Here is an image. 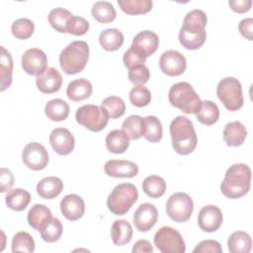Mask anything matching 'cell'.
Returning a JSON list of instances; mask_svg holds the SVG:
<instances>
[{"label": "cell", "instance_id": "1", "mask_svg": "<svg viewBox=\"0 0 253 253\" xmlns=\"http://www.w3.org/2000/svg\"><path fill=\"white\" fill-rule=\"evenodd\" d=\"M207 15L203 10L194 9L184 18L179 32V42L187 49L200 48L206 42Z\"/></svg>", "mask_w": 253, "mask_h": 253}, {"label": "cell", "instance_id": "2", "mask_svg": "<svg viewBox=\"0 0 253 253\" xmlns=\"http://www.w3.org/2000/svg\"><path fill=\"white\" fill-rule=\"evenodd\" d=\"M251 187V169L244 163H235L226 170L220 191L228 199L245 196Z\"/></svg>", "mask_w": 253, "mask_h": 253}, {"label": "cell", "instance_id": "3", "mask_svg": "<svg viewBox=\"0 0 253 253\" xmlns=\"http://www.w3.org/2000/svg\"><path fill=\"white\" fill-rule=\"evenodd\" d=\"M170 135L174 150L181 155L192 153L198 143V137L192 122L184 116L176 117L170 124Z\"/></svg>", "mask_w": 253, "mask_h": 253}, {"label": "cell", "instance_id": "4", "mask_svg": "<svg viewBox=\"0 0 253 253\" xmlns=\"http://www.w3.org/2000/svg\"><path fill=\"white\" fill-rule=\"evenodd\" d=\"M88 58V43L84 41H73L60 52L59 64L66 74H76L85 68Z\"/></svg>", "mask_w": 253, "mask_h": 253}, {"label": "cell", "instance_id": "5", "mask_svg": "<svg viewBox=\"0 0 253 253\" xmlns=\"http://www.w3.org/2000/svg\"><path fill=\"white\" fill-rule=\"evenodd\" d=\"M169 103L185 114H196L202 101L194 88L188 82H178L171 86L168 93Z\"/></svg>", "mask_w": 253, "mask_h": 253}, {"label": "cell", "instance_id": "6", "mask_svg": "<svg viewBox=\"0 0 253 253\" xmlns=\"http://www.w3.org/2000/svg\"><path fill=\"white\" fill-rule=\"evenodd\" d=\"M137 198L138 192L133 184L122 183L117 185L108 196L107 207L112 213L123 215L130 210Z\"/></svg>", "mask_w": 253, "mask_h": 253}, {"label": "cell", "instance_id": "7", "mask_svg": "<svg viewBox=\"0 0 253 253\" xmlns=\"http://www.w3.org/2000/svg\"><path fill=\"white\" fill-rule=\"evenodd\" d=\"M216 95L222 105L228 111L234 112L243 106L242 86L238 79L225 77L221 79L216 87Z\"/></svg>", "mask_w": 253, "mask_h": 253}, {"label": "cell", "instance_id": "8", "mask_svg": "<svg viewBox=\"0 0 253 253\" xmlns=\"http://www.w3.org/2000/svg\"><path fill=\"white\" fill-rule=\"evenodd\" d=\"M75 119L78 124L89 130L98 132L106 127L110 117L102 106L88 104L77 109Z\"/></svg>", "mask_w": 253, "mask_h": 253}, {"label": "cell", "instance_id": "9", "mask_svg": "<svg viewBox=\"0 0 253 253\" xmlns=\"http://www.w3.org/2000/svg\"><path fill=\"white\" fill-rule=\"evenodd\" d=\"M194 211L192 198L183 192L171 195L166 203V213L176 222H186L190 219Z\"/></svg>", "mask_w": 253, "mask_h": 253}, {"label": "cell", "instance_id": "10", "mask_svg": "<svg viewBox=\"0 0 253 253\" xmlns=\"http://www.w3.org/2000/svg\"><path fill=\"white\" fill-rule=\"evenodd\" d=\"M154 244L162 253H184L185 241L180 232L171 226L160 227L154 235Z\"/></svg>", "mask_w": 253, "mask_h": 253}, {"label": "cell", "instance_id": "11", "mask_svg": "<svg viewBox=\"0 0 253 253\" xmlns=\"http://www.w3.org/2000/svg\"><path fill=\"white\" fill-rule=\"evenodd\" d=\"M24 164L35 171L42 170L48 163V152L45 147L36 141L29 142L22 152Z\"/></svg>", "mask_w": 253, "mask_h": 253}, {"label": "cell", "instance_id": "12", "mask_svg": "<svg viewBox=\"0 0 253 253\" xmlns=\"http://www.w3.org/2000/svg\"><path fill=\"white\" fill-rule=\"evenodd\" d=\"M22 67L29 75L39 76L47 68V56L40 48L33 47L25 51L22 55Z\"/></svg>", "mask_w": 253, "mask_h": 253}, {"label": "cell", "instance_id": "13", "mask_svg": "<svg viewBox=\"0 0 253 253\" xmlns=\"http://www.w3.org/2000/svg\"><path fill=\"white\" fill-rule=\"evenodd\" d=\"M161 71L168 76H179L184 73L187 67L185 56L177 50H166L159 58Z\"/></svg>", "mask_w": 253, "mask_h": 253}, {"label": "cell", "instance_id": "14", "mask_svg": "<svg viewBox=\"0 0 253 253\" xmlns=\"http://www.w3.org/2000/svg\"><path fill=\"white\" fill-rule=\"evenodd\" d=\"M158 219V211L154 205L150 203L141 204L133 213L134 227L140 232L150 230Z\"/></svg>", "mask_w": 253, "mask_h": 253}, {"label": "cell", "instance_id": "15", "mask_svg": "<svg viewBox=\"0 0 253 253\" xmlns=\"http://www.w3.org/2000/svg\"><path fill=\"white\" fill-rule=\"evenodd\" d=\"M223 220V215L220 209L214 205L203 207L198 214L199 227L206 232L216 231Z\"/></svg>", "mask_w": 253, "mask_h": 253}, {"label": "cell", "instance_id": "16", "mask_svg": "<svg viewBox=\"0 0 253 253\" xmlns=\"http://www.w3.org/2000/svg\"><path fill=\"white\" fill-rule=\"evenodd\" d=\"M49 142L52 149L59 155H67L75 146V139L69 129L56 127L49 134Z\"/></svg>", "mask_w": 253, "mask_h": 253}, {"label": "cell", "instance_id": "17", "mask_svg": "<svg viewBox=\"0 0 253 253\" xmlns=\"http://www.w3.org/2000/svg\"><path fill=\"white\" fill-rule=\"evenodd\" d=\"M104 171L108 176L115 178H132L138 173V166L128 160L112 159L104 165Z\"/></svg>", "mask_w": 253, "mask_h": 253}, {"label": "cell", "instance_id": "18", "mask_svg": "<svg viewBox=\"0 0 253 253\" xmlns=\"http://www.w3.org/2000/svg\"><path fill=\"white\" fill-rule=\"evenodd\" d=\"M60 211L66 219L74 221L83 216L85 203L80 196L69 194L60 201Z\"/></svg>", "mask_w": 253, "mask_h": 253}, {"label": "cell", "instance_id": "19", "mask_svg": "<svg viewBox=\"0 0 253 253\" xmlns=\"http://www.w3.org/2000/svg\"><path fill=\"white\" fill-rule=\"evenodd\" d=\"M36 84L42 93L52 94L60 89L62 84V77L57 69L53 67H47L43 73L37 76Z\"/></svg>", "mask_w": 253, "mask_h": 253}, {"label": "cell", "instance_id": "20", "mask_svg": "<svg viewBox=\"0 0 253 253\" xmlns=\"http://www.w3.org/2000/svg\"><path fill=\"white\" fill-rule=\"evenodd\" d=\"M159 44L158 36L152 31L139 32L132 40V44L139 50H141L146 57L152 55Z\"/></svg>", "mask_w": 253, "mask_h": 253}, {"label": "cell", "instance_id": "21", "mask_svg": "<svg viewBox=\"0 0 253 253\" xmlns=\"http://www.w3.org/2000/svg\"><path fill=\"white\" fill-rule=\"evenodd\" d=\"M63 190V182L54 176L42 178L37 184L38 195L46 200H52L56 198Z\"/></svg>", "mask_w": 253, "mask_h": 253}, {"label": "cell", "instance_id": "22", "mask_svg": "<svg viewBox=\"0 0 253 253\" xmlns=\"http://www.w3.org/2000/svg\"><path fill=\"white\" fill-rule=\"evenodd\" d=\"M247 136L245 126L238 121L226 124L223 128V139L228 146H240Z\"/></svg>", "mask_w": 253, "mask_h": 253}, {"label": "cell", "instance_id": "23", "mask_svg": "<svg viewBox=\"0 0 253 253\" xmlns=\"http://www.w3.org/2000/svg\"><path fill=\"white\" fill-rule=\"evenodd\" d=\"M93 87L89 80L78 78L71 81L66 88L67 97L73 102H80L89 98L92 94Z\"/></svg>", "mask_w": 253, "mask_h": 253}, {"label": "cell", "instance_id": "24", "mask_svg": "<svg viewBox=\"0 0 253 253\" xmlns=\"http://www.w3.org/2000/svg\"><path fill=\"white\" fill-rule=\"evenodd\" d=\"M52 217L50 210L42 204L34 205L27 215L28 222L31 227L40 231L42 226Z\"/></svg>", "mask_w": 253, "mask_h": 253}, {"label": "cell", "instance_id": "25", "mask_svg": "<svg viewBox=\"0 0 253 253\" xmlns=\"http://www.w3.org/2000/svg\"><path fill=\"white\" fill-rule=\"evenodd\" d=\"M111 236L113 243L122 246L128 243L132 237V227L126 219H117L113 222L111 228Z\"/></svg>", "mask_w": 253, "mask_h": 253}, {"label": "cell", "instance_id": "26", "mask_svg": "<svg viewBox=\"0 0 253 253\" xmlns=\"http://www.w3.org/2000/svg\"><path fill=\"white\" fill-rule=\"evenodd\" d=\"M13 58L10 52L1 46L0 54V91H5L12 84Z\"/></svg>", "mask_w": 253, "mask_h": 253}, {"label": "cell", "instance_id": "27", "mask_svg": "<svg viewBox=\"0 0 253 253\" xmlns=\"http://www.w3.org/2000/svg\"><path fill=\"white\" fill-rule=\"evenodd\" d=\"M129 145V138L124 130L114 129L111 130L106 136L107 149L116 154L124 153Z\"/></svg>", "mask_w": 253, "mask_h": 253}, {"label": "cell", "instance_id": "28", "mask_svg": "<svg viewBox=\"0 0 253 253\" xmlns=\"http://www.w3.org/2000/svg\"><path fill=\"white\" fill-rule=\"evenodd\" d=\"M31 202V195L27 190L16 188L8 192L5 197L7 207L16 211H24Z\"/></svg>", "mask_w": 253, "mask_h": 253}, {"label": "cell", "instance_id": "29", "mask_svg": "<svg viewBox=\"0 0 253 253\" xmlns=\"http://www.w3.org/2000/svg\"><path fill=\"white\" fill-rule=\"evenodd\" d=\"M227 247L231 253H248L252 247V239L247 232L237 230L228 237Z\"/></svg>", "mask_w": 253, "mask_h": 253}, {"label": "cell", "instance_id": "30", "mask_svg": "<svg viewBox=\"0 0 253 253\" xmlns=\"http://www.w3.org/2000/svg\"><path fill=\"white\" fill-rule=\"evenodd\" d=\"M44 114L50 121L62 122L69 115V105L62 99H52L45 104Z\"/></svg>", "mask_w": 253, "mask_h": 253}, {"label": "cell", "instance_id": "31", "mask_svg": "<svg viewBox=\"0 0 253 253\" xmlns=\"http://www.w3.org/2000/svg\"><path fill=\"white\" fill-rule=\"evenodd\" d=\"M99 42L107 51L118 50L124 43V35L118 29H106L99 36Z\"/></svg>", "mask_w": 253, "mask_h": 253}, {"label": "cell", "instance_id": "32", "mask_svg": "<svg viewBox=\"0 0 253 253\" xmlns=\"http://www.w3.org/2000/svg\"><path fill=\"white\" fill-rule=\"evenodd\" d=\"M198 121L206 126L215 124L219 118V109L215 103L206 100L202 101L200 110L196 113Z\"/></svg>", "mask_w": 253, "mask_h": 253}, {"label": "cell", "instance_id": "33", "mask_svg": "<svg viewBox=\"0 0 253 253\" xmlns=\"http://www.w3.org/2000/svg\"><path fill=\"white\" fill-rule=\"evenodd\" d=\"M93 17L100 23H110L116 19L117 12L114 5L108 1H97L91 8Z\"/></svg>", "mask_w": 253, "mask_h": 253}, {"label": "cell", "instance_id": "34", "mask_svg": "<svg viewBox=\"0 0 253 253\" xmlns=\"http://www.w3.org/2000/svg\"><path fill=\"white\" fill-rule=\"evenodd\" d=\"M73 15L65 8L57 7L52 9L48 14V22L51 27L58 33H67L68 23Z\"/></svg>", "mask_w": 253, "mask_h": 253}, {"label": "cell", "instance_id": "35", "mask_svg": "<svg viewBox=\"0 0 253 253\" xmlns=\"http://www.w3.org/2000/svg\"><path fill=\"white\" fill-rule=\"evenodd\" d=\"M142 190L148 197L157 199L164 195L166 191V182L160 176L150 175L143 180Z\"/></svg>", "mask_w": 253, "mask_h": 253}, {"label": "cell", "instance_id": "36", "mask_svg": "<svg viewBox=\"0 0 253 253\" xmlns=\"http://www.w3.org/2000/svg\"><path fill=\"white\" fill-rule=\"evenodd\" d=\"M122 129L126 132L129 139H138L144 134L143 118L131 115L127 117L122 124Z\"/></svg>", "mask_w": 253, "mask_h": 253}, {"label": "cell", "instance_id": "37", "mask_svg": "<svg viewBox=\"0 0 253 253\" xmlns=\"http://www.w3.org/2000/svg\"><path fill=\"white\" fill-rule=\"evenodd\" d=\"M122 11L128 15H140L149 12L152 9L151 0H118Z\"/></svg>", "mask_w": 253, "mask_h": 253}, {"label": "cell", "instance_id": "38", "mask_svg": "<svg viewBox=\"0 0 253 253\" xmlns=\"http://www.w3.org/2000/svg\"><path fill=\"white\" fill-rule=\"evenodd\" d=\"M144 121V134L146 140L149 142H158L163 135V128L161 122L155 116H147L143 118Z\"/></svg>", "mask_w": 253, "mask_h": 253}, {"label": "cell", "instance_id": "39", "mask_svg": "<svg viewBox=\"0 0 253 253\" xmlns=\"http://www.w3.org/2000/svg\"><path fill=\"white\" fill-rule=\"evenodd\" d=\"M62 224L57 217H51L40 230L43 241L52 243L57 241L62 234Z\"/></svg>", "mask_w": 253, "mask_h": 253}, {"label": "cell", "instance_id": "40", "mask_svg": "<svg viewBox=\"0 0 253 253\" xmlns=\"http://www.w3.org/2000/svg\"><path fill=\"white\" fill-rule=\"evenodd\" d=\"M101 106L107 111L110 119H119L126 112V104L124 100L117 96H110L105 98Z\"/></svg>", "mask_w": 253, "mask_h": 253}, {"label": "cell", "instance_id": "41", "mask_svg": "<svg viewBox=\"0 0 253 253\" xmlns=\"http://www.w3.org/2000/svg\"><path fill=\"white\" fill-rule=\"evenodd\" d=\"M13 252H34L35 240L31 234L26 231L17 232L12 239Z\"/></svg>", "mask_w": 253, "mask_h": 253}, {"label": "cell", "instance_id": "42", "mask_svg": "<svg viewBox=\"0 0 253 253\" xmlns=\"http://www.w3.org/2000/svg\"><path fill=\"white\" fill-rule=\"evenodd\" d=\"M11 31L15 38L19 40H27L33 35L35 31V24L28 18H20L13 22Z\"/></svg>", "mask_w": 253, "mask_h": 253}, {"label": "cell", "instance_id": "43", "mask_svg": "<svg viewBox=\"0 0 253 253\" xmlns=\"http://www.w3.org/2000/svg\"><path fill=\"white\" fill-rule=\"evenodd\" d=\"M150 91L143 85H136L129 91V101L135 107H145L150 103Z\"/></svg>", "mask_w": 253, "mask_h": 253}, {"label": "cell", "instance_id": "44", "mask_svg": "<svg viewBox=\"0 0 253 253\" xmlns=\"http://www.w3.org/2000/svg\"><path fill=\"white\" fill-rule=\"evenodd\" d=\"M146 58L147 57L141 50H139L138 48H136L133 45H130L129 48L125 52L123 61H124L125 66L127 67L128 69H130L132 67L144 64L146 61Z\"/></svg>", "mask_w": 253, "mask_h": 253}, {"label": "cell", "instance_id": "45", "mask_svg": "<svg viewBox=\"0 0 253 253\" xmlns=\"http://www.w3.org/2000/svg\"><path fill=\"white\" fill-rule=\"evenodd\" d=\"M150 78V71L144 65H138L128 69V79L135 85H143Z\"/></svg>", "mask_w": 253, "mask_h": 253}, {"label": "cell", "instance_id": "46", "mask_svg": "<svg viewBox=\"0 0 253 253\" xmlns=\"http://www.w3.org/2000/svg\"><path fill=\"white\" fill-rule=\"evenodd\" d=\"M89 27V22L86 19L73 15L67 26V33L74 36H82L88 32Z\"/></svg>", "mask_w": 253, "mask_h": 253}, {"label": "cell", "instance_id": "47", "mask_svg": "<svg viewBox=\"0 0 253 253\" xmlns=\"http://www.w3.org/2000/svg\"><path fill=\"white\" fill-rule=\"evenodd\" d=\"M194 253H221L222 248L218 241L207 239L201 241L193 250Z\"/></svg>", "mask_w": 253, "mask_h": 253}, {"label": "cell", "instance_id": "48", "mask_svg": "<svg viewBox=\"0 0 253 253\" xmlns=\"http://www.w3.org/2000/svg\"><path fill=\"white\" fill-rule=\"evenodd\" d=\"M0 191L1 193L9 192L14 185V175L8 168L2 167L0 172Z\"/></svg>", "mask_w": 253, "mask_h": 253}, {"label": "cell", "instance_id": "49", "mask_svg": "<svg viewBox=\"0 0 253 253\" xmlns=\"http://www.w3.org/2000/svg\"><path fill=\"white\" fill-rule=\"evenodd\" d=\"M252 27H253V19L245 18L239 22L238 31L245 39H247L248 41H252L253 40Z\"/></svg>", "mask_w": 253, "mask_h": 253}, {"label": "cell", "instance_id": "50", "mask_svg": "<svg viewBox=\"0 0 253 253\" xmlns=\"http://www.w3.org/2000/svg\"><path fill=\"white\" fill-rule=\"evenodd\" d=\"M228 4L232 11L236 13L248 12L252 6L251 0H229Z\"/></svg>", "mask_w": 253, "mask_h": 253}, {"label": "cell", "instance_id": "51", "mask_svg": "<svg viewBox=\"0 0 253 253\" xmlns=\"http://www.w3.org/2000/svg\"><path fill=\"white\" fill-rule=\"evenodd\" d=\"M132 253H152L153 252V247L151 245V243L148 241V240H145V239H140V240H137L133 247H132Z\"/></svg>", "mask_w": 253, "mask_h": 253}]
</instances>
